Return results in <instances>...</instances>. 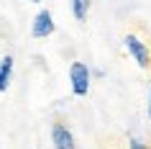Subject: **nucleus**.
<instances>
[{
    "label": "nucleus",
    "instance_id": "nucleus-3",
    "mask_svg": "<svg viewBox=\"0 0 151 149\" xmlns=\"http://www.w3.org/2000/svg\"><path fill=\"white\" fill-rule=\"evenodd\" d=\"M54 31H56L54 13L46 10V8H41L39 13L31 18V36H33V39H49Z\"/></svg>",
    "mask_w": 151,
    "mask_h": 149
},
{
    "label": "nucleus",
    "instance_id": "nucleus-9",
    "mask_svg": "<svg viewBox=\"0 0 151 149\" xmlns=\"http://www.w3.org/2000/svg\"><path fill=\"white\" fill-rule=\"evenodd\" d=\"M28 3H33V5H39V3H41V0H28Z\"/></svg>",
    "mask_w": 151,
    "mask_h": 149
},
{
    "label": "nucleus",
    "instance_id": "nucleus-7",
    "mask_svg": "<svg viewBox=\"0 0 151 149\" xmlns=\"http://www.w3.org/2000/svg\"><path fill=\"white\" fill-rule=\"evenodd\" d=\"M128 149H149V144H146V139H143V136L131 134V136H128Z\"/></svg>",
    "mask_w": 151,
    "mask_h": 149
},
{
    "label": "nucleus",
    "instance_id": "nucleus-2",
    "mask_svg": "<svg viewBox=\"0 0 151 149\" xmlns=\"http://www.w3.org/2000/svg\"><path fill=\"white\" fill-rule=\"evenodd\" d=\"M123 47H126L128 57H131L141 70H149L151 67V52H149V47H146V41H141V36L126 33V36H123Z\"/></svg>",
    "mask_w": 151,
    "mask_h": 149
},
{
    "label": "nucleus",
    "instance_id": "nucleus-8",
    "mask_svg": "<svg viewBox=\"0 0 151 149\" xmlns=\"http://www.w3.org/2000/svg\"><path fill=\"white\" fill-rule=\"evenodd\" d=\"M146 116L151 121V80H149V103H146Z\"/></svg>",
    "mask_w": 151,
    "mask_h": 149
},
{
    "label": "nucleus",
    "instance_id": "nucleus-4",
    "mask_svg": "<svg viewBox=\"0 0 151 149\" xmlns=\"http://www.w3.org/2000/svg\"><path fill=\"white\" fill-rule=\"evenodd\" d=\"M49 139H51V147H54V149H77L74 131H72L64 121H54V124H51Z\"/></svg>",
    "mask_w": 151,
    "mask_h": 149
},
{
    "label": "nucleus",
    "instance_id": "nucleus-1",
    "mask_svg": "<svg viewBox=\"0 0 151 149\" xmlns=\"http://www.w3.org/2000/svg\"><path fill=\"white\" fill-rule=\"evenodd\" d=\"M69 87H72V95L74 98H87L90 95V87H92V70H90L85 62L74 59L69 64Z\"/></svg>",
    "mask_w": 151,
    "mask_h": 149
},
{
    "label": "nucleus",
    "instance_id": "nucleus-6",
    "mask_svg": "<svg viewBox=\"0 0 151 149\" xmlns=\"http://www.w3.org/2000/svg\"><path fill=\"white\" fill-rule=\"evenodd\" d=\"M90 8H92V0H69V10H72V16H74V21H80V23L87 21Z\"/></svg>",
    "mask_w": 151,
    "mask_h": 149
},
{
    "label": "nucleus",
    "instance_id": "nucleus-5",
    "mask_svg": "<svg viewBox=\"0 0 151 149\" xmlns=\"http://www.w3.org/2000/svg\"><path fill=\"white\" fill-rule=\"evenodd\" d=\"M13 72H16V59L13 54L0 57V93H5L13 82Z\"/></svg>",
    "mask_w": 151,
    "mask_h": 149
}]
</instances>
